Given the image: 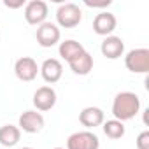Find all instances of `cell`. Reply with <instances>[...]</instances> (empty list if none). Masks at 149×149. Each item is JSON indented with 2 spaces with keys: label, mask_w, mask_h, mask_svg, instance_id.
Listing matches in <instances>:
<instances>
[{
  "label": "cell",
  "mask_w": 149,
  "mask_h": 149,
  "mask_svg": "<svg viewBox=\"0 0 149 149\" xmlns=\"http://www.w3.org/2000/svg\"><path fill=\"white\" fill-rule=\"evenodd\" d=\"M140 111V98L133 91H121L112 100V116L114 119L125 123L133 119Z\"/></svg>",
  "instance_id": "1"
},
{
  "label": "cell",
  "mask_w": 149,
  "mask_h": 149,
  "mask_svg": "<svg viewBox=\"0 0 149 149\" xmlns=\"http://www.w3.org/2000/svg\"><path fill=\"white\" fill-rule=\"evenodd\" d=\"M83 21V11L77 4H72V2H67V4H61L58 9H56V23H58V28H74L77 26L79 23Z\"/></svg>",
  "instance_id": "2"
},
{
  "label": "cell",
  "mask_w": 149,
  "mask_h": 149,
  "mask_svg": "<svg viewBox=\"0 0 149 149\" xmlns=\"http://www.w3.org/2000/svg\"><path fill=\"white\" fill-rule=\"evenodd\" d=\"M125 67L133 74H147L149 72V49L137 47L126 53Z\"/></svg>",
  "instance_id": "3"
},
{
  "label": "cell",
  "mask_w": 149,
  "mask_h": 149,
  "mask_svg": "<svg viewBox=\"0 0 149 149\" xmlns=\"http://www.w3.org/2000/svg\"><path fill=\"white\" fill-rule=\"evenodd\" d=\"M67 149H100V140L90 130L76 132L67 139Z\"/></svg>",
  "instance_id": "4"
},
{
  "label": "cell",
  "mask_w": 149,
  "mask_h": 149,
  "mask_svg": "<svg viewBox=\"0 0 149 149\" xmlns=\"http://www.w3.org/2000/svg\"><path fill=\"white\" fill-rule=\"evenodd\" d=\"M60 28L56 23H51V21H46L42 25L37 26V32H35V39L39 42V46L42 47H53L60 42Z\"/></svg>",
  "instance_id": "5"
},
{
  "label": "cell",
  "mask_w": 149,
  "mask_h": 149,
  "mask_svg": "<svg viewBox=\"0 0 149 149\" xmlns=\"http://www.w3.org/2000/svg\"><path fill=\"white\" fill-rule=\"evenodd\" d=\"M14 74H16V77L23 83H32L35 77H37V74H39V65L33 58L30 56H23L19 60H16L14 63Z\"/></svg>",
  "instance_id": "6"
},
{
  "label": "cell",
  "mask_w": 149,
  "mask_h": 149,
  "mask_svg": "<svg viewBox=\"0 0 149 149\" xmlns=\"http://www.w3.org/2000/svg\"><path fill=\"white\" fill-rule=\"evenodd\" d=\"M46 18H47V4L44 0H32L25 6V19L28 25L39 26L46 23Z\"/></svg>",
  "instance_id": "7"
},
{
  "label": "cell",
  "mask_w": 149,
  "mask_h": 149,
  "mask_svg": "<svg viewBox=\"0 0 149 149\" xmlns=\"http://www.w3.org/2000/svg\"><path fill=\"white\" fill-rule=\"evenodd\" d=\"M39 74L42 76V79L47 84H54L61 79L63 76V65L60 63V60L56 58H47L42 61V65L39 67Z\"/></svg>",
  "instance_id": "8"
},
{
  "label": "cell",
  "mask_w": 149,
  "mask_h": 149,
  "mask_svg": "<svg viewBox=\"0 0 149 149\" xmlns=\"http://www.w3.org/2000/svg\"><path fill=\"white\" fill-rule=\"evenodd\" d=\"M18 123H19L18 125L19 130H23L26 133H39L44 128V125H46L44 116L40 112H37V111H25L19 116V121Z\"/></svg>",
  "instance_id": "9"
},
{
  "label": "cell",
  "mask_w": 149,
  "mask_h": 149,
  "mask_svg": "<svg viewBox=\"0 0 149 149\" xmlns=\"http://www.w3.org/2000/svg\"><path fill=\"white\" fill-rule=\"evenodd\" d=\"M33 105L37 111L46 112L56 105V91L51 86H40L33 93Z\"/></svg>",
  "instance_id": "10"
},
{
  "label": "cell",
  "mask_w": 149,
  "mask_h": 149,
  "mask_svg": "<svg viewBox=\"0 0 149 149\" xmlns=\"http://www.w3.org/2000/svg\"><path fill=\"white\" fill-rule=\"evenodd\" d=\"M116 25H118V19L112 13H107V11H102L100 14L95 16L93 19V32L97 35H102V37H109L114 30H116Z\"/></svg>",
  "instance_id": "11"
},
{
  "label": "cell",
  "mask_w": 149,
  "mask_h": 149,
  "mask_svg": "<svg viewBox=\"0 0 149 149\" xmlns=\"http://www.w3.org/2000/svg\"><path fill=\"white\" fill-rule=\"evenodd\" d=\"M100 51L102 54L107 58V60H118L123 56L125 53V42L121 37H116V35H109L102 40V46H100Z\"/></svg>",
  "instance_id": "12"
},
{
  "label": "cell",
  "mask_w": 149,
  "mask_h": 149,
  "mask_svg": "<svg viewBox=\"0 0 149 149\" xmlns=\"http://www.w3.org/2000/svg\"><path fill=\"white\" fill-rule=\"evenodd\" d=\"M105 121V114L100 107H84L81 112H79V123L83 126H86L88 130L90 128H97L100 126L102 123Z\"/></svg>",
  "instance_id": "13"
},
{
  "label": "cell",
  "mask_w": 149,
  "mask_h": 149,
  "mask_svg": "<svg viewBox=\"0 0 149 149\" xmlns=\"http://www.w3.org/2000/svg\"><path fill=\"white\" fill-rule=\"evenodd\" d=\"M84 51H86L84 46L77 40H74V39H67V40L60 42V46H58V53L65 61H72L74 58H77Z\"/></svg>",
  "instance_id": "14"
},
{
  "label": "cell",
  "mask_w": 149,
  "mask_h": 149,
  "mask_svg": "<svg viewBox=\"0 0 149 149\" xmlns=\"http://www.w3.org/2000/svg\"><path fill=\"white\" fill-rule=\"evenodd\" d=\"M68 65H70L74 74H77V76H88V74L91 72V68H93V56L88 51H84L77 58H74L72 61H68Z\"/></svg>",
  "instance_id": "15"
},
{
  "label": "cell",
  "mask_w": 149,
  "mask_h": 149,
  "mask_svg": "<svg viewBox=\"0 0 149 149\" xmlns=\"http://www.w3.org/2000/svg\"><path fill=\"white\" fill-rule=\"evenodd\" d=\"M21 130L14 125H4L0 126V144L4 147H13L19 142Z\"/></svg>",
  "instance_id": "16"
},
{
  "label": "cell",
  "mask_w": 149,
  "mask_h": 149,
  "mask_svg": "<svg viewBox=\"0 0 149 149\" xmlns=\"http://www.w3.org/2000/svg\"><path fill=\"white\" fill-rule=\"evenodd\" d=\"M104 126H102V130H104V133L109 137V139H112V140H118V139H121V137H125V125L121 123V121H118V119H109V121H104L102 123Z\"/></svg>",
  "instance_id": "17"
},
{
  "label": "cell",
  "mask_w": 149,
  "mask_h": 149,
  "mask_svg": "<svg viewBox=\"0 0 149 149\" xmlns=\"http://www.w3.org/2000/svg\"><path fill=\"white\" fill-rule=\"evenodd\" d=\"M135 144H137V149H149V132H142L137 137Z\"/></svg>",
  "instance_id": "18"
},
{
  "label": "cell",
  "mask_w": 149,
  "mask_h": 149,
  "mask_svg": "<svg viewBox=\"0 0 149 149\" xmlns=\"http://www.w3.org/2000/svg\"><path fill=\"white\" fill-rule=\"evenodd\" d=\"M112 2L111 0H104V2H91V0H84V6L93 7V9H102V7H109Z\"/></svg>",
  "instance_id": "19"
},
{
  "label": "cell",
  "mask_w": 149,
  "mask_h": 149,
  "mask_svg": "<svg viewBox=\"0 0 149 149\" xmlns=\"http://www.w3.org/2000/svg\"><path fill=\"white\" fill-rule=\"evenodd\" d=\"M4 6H6V7H9V9H18V7H23V6H25V2H23V0H19V2H9V0H6Z\"/></svg>",
  "instance_id": "20"
},
{
  "label": "cell",
  "mask_w": 149,
  "mask_h": 149,
  "mask_svg": "<svg viewBox=\"0 0 149 149\" xmlns=\"http://www.w3.org/2000/svg\"><path fill=\"white\" fill-rule=\"evenodd\" d=\"M19 149H33V147H28V146H25V147H19Z\"/></svg>",
  "instance_id": "21"
},
{
  "label": "cell",
  "mask_w": 149,
  "mask_h": 149,
  "mask_svg": "<svg viewBox=\"0 0 149 149\" xmlns=\"http://www.w3.org/2000/svg\"><path fill=\"white\" fill-rule=\"evenodd\" d=\"M54 149H63V147H54Z\"/></svg>",
  "instance_id": "22"
}]
</instances>
